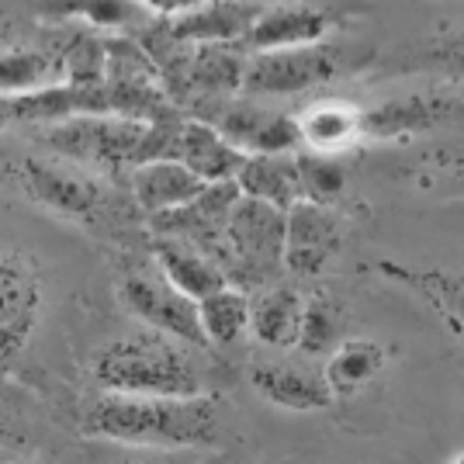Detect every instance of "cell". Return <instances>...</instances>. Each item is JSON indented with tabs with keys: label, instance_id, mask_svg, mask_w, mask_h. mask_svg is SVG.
Wrapping results in <instances>:
<instances>
[{
	"label": "cell",
	"instance_id": "6da1fadb",
	"mask_svg": "<svg viewBox=\"0 0 464 464\" xmlns=\"http://www.w3.org/2000/svg\"><path fill=\"white\" fill-rule=\"evenodd\" d=\"M83 433L136 447H208L218 437V406L198 399L101 395L83 416Z\"/></svg>",
	"mask_w": 464,
	"mask_h": 464
},
{
	"label": "cell",
	"instance_id": "7a4b0ae2",
	"mask_svg": "<svg viewBox=\"0 0 464 464\" xmlns=\"http://www.w3.org/2000/svg\"><path fill=\"white\" fill-rule=\"evenodd\" d=\"M94 382L104 395L132 399H198L205 395V378L184 343L163 333H129L94 353Z\"/></svg>",
	"mask_w": 464,
	"mask_h": 464
},
{
	"label": "cell",
	"instance_id": "3957f363",
	"mask_svg": "<svg viewBox=\"0 0 464 464\" xmlns=\"http://www.w3.org/2000/svg\"><path fill=\"white\" fill-rule=\"evenodd\" d=\"M215 264L222 267L229 288L246 295L250 288H267L285 271V212L239 198L226 218Z\"/></svg>",
	"mask_w": 464,
	"mask_h": 464
},
{
	"label": "cell",
	"instance_id": "277c9868",
	"mask_svg": "<svg viewBox=\"0 0 464 464\" xmlns=\"http://www.w3.org/2000/svg\"><path fill=\"white\" fill-rule=\"evenodd\" d=\"M4 177L32 205H39L59 218H70V222H91L108 205V191H104L101 177L77 163H66V160L21 156L14 163H7Z\"/></svg>",
	"mask_w": 464,
	"mask_h": 464
},
{
	"label": "cell",
	"instance_id": "5b68a950",
	"mask_svg": "<svg viewBox=\"0 0 464 464\" xmlns=\"http://www.w3.org/2000/svg\"><path fill=\"white\" fill-rule=\"evenodd\" d=\"M146 121L115 115H80L66 118L45 129L42 142L56 153V160L77 163L83 170H121L136 167L142 139H146Z\"/></svg>",
	"mask_w": 464,
	"mask_h": 464
},
{
	"label": "cell",
	"instance_id": "8992f818",
	"mask_svg": "<svg viewBox=\"0 0 464 464\" xmlns=\"http://www.w3.org/2000/svg\"><path fill=\"white\" fill-rule=\"evenodd\" d=\"M340 73V63L326 45L305 49H274L256 53L243 63V97H298L323 87Z\"/></svg>",
	"mask_w": 464,
	"mask_h": 464
},
{
	"label": "cell",
	"instance_id": "52a82bcc",
	"mask_svg": "<svg viewBox=\"0 0 464 464\" xmlns=\"http://www.w3.org/2000/svg\"><path fill=\"white\" fill-rule=\"evenodd\" d=\"M42 295L39 264L18 250H0V364L14 361L35 333Z\"/></svg>",
	"mask_w": 464,
	"mask_h": 464
},
{
	"label": "cell",
	"instance_id": "ba28073f",
	"mask_svg": "<svg viewBox=\"0 0 464 464\" xmlns=\"http://www.w3.org/2000/svg\"><path fill=\"white\" fill-rule=\"evenodd\" d=\"M343 24V11L323 7V4H274L264 7L250 32L236 42V53H274V49H305L323 45L326 35Z\"/></svg>",
	"mask_w": 464,
	"mask_h": 464
},
{
	"label": "cell",
	"instance_id": "9c48e42d",
	"mask_svg": "<svg viewBox=\"0 0 464 464\" xmlns=\"http://www.w3.org/2000/svg\"><path fill=\"white\" fill-rule=\"evenodd\" d=\"M121 302L153 333H163L184 347H208L198 323V305L170 288L160 274H129L121 281Z\"/></svg>",
	"mask_w": 464,
	"mask_h": 464
},
{
	"label": "cell",
	"instance_id": "30bf717a",
	"mask_svg": "<svg viewBox=\"0 0 464 464\" xmlns=\"http://www.w3.org/2000/svg\"><path fill=\"white\" fill-rule=\"evenodd\" d=\"M343 250V218L312 205L298 201L285 212V271L295 277H315L329 271V264Z\"/></svg>",
	"mask_w": 464,
	"mask_h": 464
},
{
	"label": "cell",
	"instance_id": "8fae6325",
	"mask_svg": "<svg viewBox=\"0 0 464 464\" xmlns=\"http://www.w3.org/2000/svg\"><path fill=\"white\" fill-rule=\"evenodd\" d=\"M218 136L243 156H295L302 153L298 118L264 108L250 97H236L215 121Z\"/></svg>",
	"mask_w": 464,
	"mask_h": 464
},
{
	"label": "cell",
	"instance_id": "7c38bea8",
	"mask_svg": "<svg viewBox=\"0 0 464 464\" xmlns=\"http://www.w3.org/2000/svg\"><path fill=\"white\" fill-rule=\"evenodd\" d=\"M167 18V28L180 45H236L250 32L267 4H236V0H212V4H150Z\"/></svg>",
	"mask_w": 464,
	"mask_h": 464
},
{
	"label": "cell",
	"instance_id": "4fadbf2b",
	"mask_svg": "<svg viewBox=\"0 0 464 464\" xmlns=\"http://www.w3.org/2000/svg\"><path fill=\"white\" fill-rule=\"evenodd\" d=\"M464 118V97L444 94V91H420L382 101L378 108L364 111L361 136L364 139H402L416 132H433L440 125H450Z\"/></svg>",
	"mask_w": 464,
	"mask_h": 464
},
{
	"label": "cell",
	"instance_id": "5bb4252c",
	"mask_svg": "<svg viewBox=\"0 0 464 464\" xmlns=\"http://www.w3.org/2000/svg\"><path fill=\"white\" fill-rule=\"evenodd\" d=\"M378 274L406 288L420 305L433 312V319L464 347V274L447 267H416L399 260H378Z\"/></svg>",
	"mask_w": 464,
	"mask_h": 464
},
{
	"label": "cell",
	"instance_id": "9a60e30c",
	"mask_svg": "<svg viewBox=\"0 0 464 464\" xmlns=\"http://www.w3.org/2000/svg\"><path fill=\"white\" fill-rule=\"evenodd\" d=\"M250 382L260 399L288 412H319L336 402L323 371L298 361H256Z\"/></svg>",
	"mask_w": 464,
	"mask_h": 464
},
{
	"label": "cell",
	"instance_id": "2e32d148",
	"mask_svg": "<svg viewBox=\"0 0 464 464\" xmlns=\"http://www.w3.org/2000/svg\"><path fill=\"white\" fill-rule=\"evenodd\" d=\"M153 256L160 277L170 285L174 291H180L184 298H191L194 305L205 302L215 291L229 288L222 267L215 264L205 250H198L184 239H170V236H156L153 239Z\"/></svg>",
	"mask_w": 464,
	"mask_h": 464
},
{
	"label": "cell",
	"instance_id": "e0dca14e",
	"mask_svg": "<svg viewBox=\"0 0 464 464\" xmlns=\"http://www.w3.org/2000/svg\"><path fill=\"white\" fill-rule=\"evenodd\" d=\"M129 184H132V194H136V205L150 215V218L188 208L194 198L208 188V184H201V180H198L184 163H177V160L139 163V167H132V174H129Z\"/></svg>",
	"mask_w": 464,
	"mask_h": 464
},
{
	"label": "cell",
	"instance_id": "ac0fdd59",
	"mask_svg": "<svg viewBox=\"0 0 464 464\" xmlns=\"http://www.w3.org/2000/svg\"><path fill=\"white\" fill-rule=\"evenodd\" d=\"M174 160L184 163L201 184H222V180H236V174H239V167H243L246 156L218 136L215 125L184 118Z\"/></svg>",
	"mask_w": 464,
	"mask_h": 464
},
{
	"label": "cell",
	"instance_id": "d6986e66",
	"mask_svg": "<svg viewBox=\"0 0 464 464\" xmlns=\"http://www.w3.org/2000/svg\"><path fill=\"white\" fill-rule=\"evenodd\" d=\"M361 118H364V108L350 101H340V97L315 101L298 115L302 150L319 156H340L353 139H361Z\"/></svg>",
	"mask_w": 464,
	"mask_h": 464
},
{
	"label": "cell",
	"instance_id": "ffe728a7",
	"mask_svg": "<svg viewBox=\"0 0 464 464\" xmlns=\"http://www.w3.org/2000/svg\"><path fill=\"white\" fill-rule=\"evenodd\" d=\"M302 309H305V298L291 285H274L250 298V333L256 336V343L274 350L298 347Z\"/></svg>",
	"mask_w": 464,
	"mask_h": 464
},
{
	"label": "cell",
	"instance_id": "44dd1931",
	"mask_svg": "<svg viewBox=\"0 0 464 464\" xmlns=\"http://www.w3.org/2000/svg\"><path fill=\"white\" fill-rule=\"evenodd\" d=\"M388 364V347L368 336H347L340 347L329 353L323 378H326L333 399H350L357 392H364L382 378Z\"/></svg>",
	"mask_w": 464,
	"mask_h": 464
},
{
	"label": "cell",
	"instance_id": "7402d4cb",
	"mask_svg": "<svg viewBox=\"0 0 464 464\" xmlns=\"http://www.w3.org/2000/svg\"><path fill=\"white\" fill-rule=\"evenodd\" d=\"M236 188L243 198L271 205L277 212H288L291 205L302 201L295 156H246L236 174Z\"/></svg>",
	"mask_w": 464,
	"mask_h": 464
},
{
	"label": "cell",
	"instance_id": "603a6c76",
	"mask_svg": "<svg viewBox=\"0 0 464 464\" xmlns=\"http://www.w3.org/2000/svg\"><path fill=\"white\" fill-rule=\"evenodd\" d=\"M63 49L53 53L45 45H11L0 49V94L7 97H24L56 87V77H63Z\"/></svg>",
	"mask_w": 464,
	"mask_h": 464
},
{
	"label": "cell",
	"instance_id": "cb8c5ba5",
	"mask_svg": "<svg viewBox=\"0 0 464 464\" xmlns=\"http://www.w3.org/2000/svg\"><path fill=\"white\" fill-rule=\"evenodd\" d=\"M198 323L208 347H232L250 333V295L239 288H222L198 302Z\"/></svg>",
	"mask_w": 464,
	"mask_h": 464
},
{
	"label": "cell",
	"instance_id": "d4e9b609",
	"mask_svg": "<svg viewBox=\"0 0 464 464\" xmlns=\"http://www.w3.org/2000/svg\"><path fill=\"white\" fill-rule=\"evenodd\" d=\"M392 70L406 73H440L447 80L464 83V28H444L433 39L412 45L406 56L392 63Z\"/></svg>",
	"mask_w": 464,
	"mask_h": 464
},
{
	"label": "cell",
	"instance_id": "484cf974",
	"mask_svg": "<svg viewBox=\"0 0 464 464\" xmlns=\"http://www.w3.org/2000/svg\"><path fill=\"white\" fill-rule=\"evenodd\" d=\"M343 340H347V336H343V309H340V302H333L326 291L305 298L298 350H305L309 357H326V353H333Z\"/></svg>",
	"mask_w": 464,
	"mask_h": 464
},
{
	"label": "cell",
	"instance_id": "4316f807",
	"mask_svg": "<svg viewBox=\"0 0 464 464\" xmlns=\"http://www.w3.org/2000/svg\"><path fill=\"white\" fill-rule=\"evenodd\" d=\"M298 167V188L302 201L333 208V201H340V194L347 191V167L340 163V156H319V153H295Z\"/></svg>",
	"mask_w": 464,
	"mask_h": 464
},
{
	"label": "cell",
	"instance_id": "83f0119b",
	"mask_svg": "<svg viewBox=\"0 0 464 464\" xmlns=\"http://www.w3.org/2000/svg\"><path fill=\"white\" fill-rule=\"evenodd\" d=\"M63 80L66 87H101L104 83V39L97 35H77L70 45H63Z\"/></svg>",
	"mask_w": 464,
	"mask_h": 464
},
{
	"label": "cell",
	"instance_id": "f1b7e54d",
	"mask_svg": "<svg viewBox=\"0 0 464 464\" xmlns=\"http://www.w3.org/2000/svg\"><path fill=\"white\" fill-rule=\"evenodd\" d=\"M59 14H83L101 28H125V24H146L153 7L150 4H80V7H53Z\"/></svg>",
	"mask_w": 464,
	"mask_h": 464
},
{
	"label": "cell",
	"instance_id": "f546056e",
	"mask_svg": "<svg viewBox=\"0 0 464 464\" xmlns=\"http://www.w3.org/2000/svg\"><path fill=\"white\" fill-rule=\"evenodd\" d=\"M444 177L454 184V191H461L464 194V153H458V156H450L444 163Z\"/></svg>",
	"mask_w": 464,
	"mask_h": 464
},
{
	"label": "cell",
	"instance_id": "4dcf8cb0",
	"mask_svg": "<svg viewBox=\"0 0 464 464\" xmlns=\"http://www.w3.org/2000/svg\"><path fill=\"white\" fill-rule=\"evenodd\" d=\"M0 464H35L32 458H18V454H0Z\"/></svg>",
	"mask_w": 464,
	"mask_h": 464
},
{
	"label": "cell",
	"instance_id": "1f68e13d",
	"mask_svg": "<svg viewBox=\"0 0 464 464\" xmlns=\"http://www.w3.org/2000/svg\"><path fill=\"white\" fill-rule=\"evenodd\" d=\"M444 464H464V450H458V454H450Z\"/></svg>",
	"mask_w": 464,
	"mask_h": 464
},
{
	"label": "cell",
	"instance_id": "d6a6232c",
	"mask_svg": "<svg viewBox=\"0 0 464 464\" xmlns=\"http://www.w3.org/2000/svg\"><path fill=\"white\" fill-rule=\"evenodd\" d=\"M118 464H150V461H118Z\"/></svg>",
	"mask_w": 464,
	"mask_h": 464
}]
</instances>
